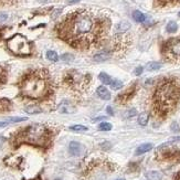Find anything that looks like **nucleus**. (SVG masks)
Wrapping results in <instances>:
<instances>
[{"mask_svg":"<svg viewBox=\"0 0 180 180\" xmlns=\"http://www.w3.org/2000/svg\"><path fill=\"white\" fill-rule=\"evenodd\" d=\"M162 68V64L159 62H149V63L146 65V69L147 71H157Z\"/></svg>","mask_w":180,"mask_h":180,"instance_id":"23","label":"nucleus"},{"mask_svg":"<svg viewBox=\"0 0 180 180\" xmlns=\"http://www.w3.org/2000/svg\"><path fill=\"white\" fill-rule=\"evenodd\" d=\"M98 79H100V81H101V82L103 83L104 85H110L111 82H112V79H111L110 75L106 74V73H104V72L100 73V75H98Z\"/></svg>","mask_w":180,"mask_h":180,"instance_id":"20","label":"nucleus"},{"mask_svg":"<svg viewBox=\"0 0 180 180\" xmlns=\"http://www.w3.org/2000/svg\"><path fill=\"white\" fill-rule=\"evenodd\" d=\"M26 112L28 114H39V113L42 112V110L38 105H29L26 107Z\"/></svg>","mask_w":180,"mask_h":180,"instance_id":"22","label":"nucleus"},{"mask_svg":"<svg viewBox=\"0 0 180 180\" xmlns=\"http://www.w3.org/2000/svg\"><path fill=\"white\" fill-rule=\"evenodd\" d=\"M111 56H112V53H111L110 51H107V50H104V51L96 53L95 55L93 56V59H94V61L96 62H102V61H106Z\"/></svg>","mask_w":180,"mask_h":180,"instance_id":"13","label":"nucleus"},{"mask_svg":"<svg viewBox=\"0 0 180 180\" xmlns=\"http://www.w3.org/2000/svg\"><path fill=\"white\" fill-rule=\"evenodd\" d=\"M10 106V102L7 100H0V112L1 111H6L8 110Z\"/></svg>","mask_w":180,"mask_h":180,"instance_id":"29","label":"nucleus"},{"mask_svg":"<svg viewBox=\"0 0 180 180\" xmlns=\"http://www.w3.org/2000/svg\"><path fill=\"white\" fill-rule=\"evenodd\" d=\"M70 129L72 131H77V133H82V131H86L87 127L83 126V125H73V126L70 127Z\"/></svg>","mask_w":180,"mask_h":180,"instance_id":"27","label":"nucleus"},{"mask_svg":"<svg viewBox=\"0 0 180 180\" xmlns=\"http://www.w3.org/2000/svg\"><path fill=\"white\" fill-rule=\"evenodd\" d=\"M96 93H97V95L100 96L102 100H104V101H108V100L111 98L110 91H108L105 86H100L97 89V91H96Z\"/></svg>","mask_w":180,"mask_h":180,"instance_id":"14","label":"nucleus"},{"mask_svg":"<svg viewBox=\"0 0 180 180\" xmlns=\"http://www.w3.org/2000/svg\"><path fill=\"white\" fill-rule=\"evenodd\" d=\"M131 45V37L124 33H116L111 41V49L107 50L113 54V52H118L122 50H126Z\"/></svg>","mask_w":180,"mask_h":180,"instance_id":"8","label":"nucleus"},{"mask_svg":"<svg viewBox=\"0 0 180 180\" xmlns=\"http://www.w3.org/2000/svg\"><path fill=\"white\" fill-rule=\"evenodd\" d=\"M8 125L7 122H0V127H6Z\"/></svg>","mask_w":180,"mask_h":180,"instance_id":"42","label":"nucleus"},{"mask_svg":"<svg viewBox=\"0 0 180 180\" xmlns=\"http://www.w3.org/2000/svg\"><path fill=\"white\" fill-rule=\"evenodd\" d=\"M179 16H180V12H179Z\"/></svg>","mask_w":180,"mask_h":180,"instance_id":"46","label":"nucleus"},{"mask_svg":"<svg viewBox=\"0 0 180 180\" xmlns=\"http://www.w3.org/2000/svg\"><path fill=\"white\" fill-rule=\"evenodd\" d=\"M98 129H100V131H108L112 129V125H111L110 123H102V124L98 125Z\"/></svg>","mask_w":180,"mask_h":180,"instance_id":"30","label":"nucleus"},{"mask_svg":"<svg viewBox=\"0 0 180 180\" xmlns=\"http://www.w3.org/2000/svg\"><path fill=\"white\" fill-rule=\"evenodd\" d=\"M3 76H5V73H3V69H0V83L3 81Z\"/></svg>","mask_w":180,"mask_h":180,"instance_id":"38","label":"nucleus"},{"mask_svg":"<svg viewBox=\"0 0 180 180\" xmlns=\"http://www.w3.org/2000/svg\"><path fill=\"white\" fill-rule=\"evenodd\" d=\"M111 20L106 14L90 9H77L69 13L56 26V34L77 50L101 47L107 38Z\"/></svg>","mask_w":180,"mask_h":180,"instance_id":"1","label":"nucleus"},{"mask_svg":"<svg viewBox=\"0 0 180 180\" xmlns=\"http://www.w3.org/2000/svg\"><path fill=\"white\" fill-rule=\"evenodd\" d=\"M16 0H0V6H5V5H11Z\"/></svg>","mask_w":180,"mask_h":180,"instance_id":"34","label":"nucleus"},{"mask_svg":"<svg viewBox=\"0 0 180 180\" xmlns=\"http://www.w3.org/2000/svg\"><path fill=\"white\" fill-rule=\"evenodd\" d=\"M27 117H8V118H6L5 122L7 123H20V122H24V121H27Z\"/></svg>","mask_w":180,"mask_h":180,"instance_id":"26","label":"nucleus"},{"mask_svg":"<svg viewBox=\"0 0 180 180\" xmlns=\"http://www.w3.org/2000/svg\"><path fill=\"white\" fill-rule=\"evenodd\" d=\"M60 12H61V9H58V10H55V11H54V13H53V16H52V18H53V19H55L56 17H58L59 14H60Z\"/></svg>","mask_w":180,"mask_h":180,"instance_id":"37","label":"nucleus"},{"mask_svg":"<svg viewBox=\"0 0 180 180\" xmlns=\"http://www.w3.org/2000/svg\"><path fill=\"white\" fill-rule=\"evenodd\" d=\"M34 180H40V179H34Z\"/></svg>","mask_w":180,"mask_h":180,"instance_id":"45","label":"nucleus"},{"mask_svg":"<svg viewBox=\"0 0 180 180\" xmlns=\"http://www.w3.org/2000/svg\"><path fill=\"white\" fill-rule=\"evenodd\" d=\"M21 94L29 98H41L50 90V76L44 70H33L23 76L20 84Z\"/></svg>","mask_w":180,"mask_h":180,"instance_id":"3","label":"nucleus"},{"mask_svg":"<svg viewBox=\"0 0 180 180\" xmlns=\"http://www.w3.org/2000/svg\"><path fill=\"white\" fill-rule=\"evenodd\" d=\"M107 113H108V114H110V115H114V112H113V108L111 107V106H108V107H107Z\"/></svg>","mask_w":180,"mask_h":180,"instance_id":"40","label":"nucleus"},{"mask_svg":"<svg viewBox=\"0 0 180 180\" xmlns=\"http://www.w3.org/2000/svg\"><path fill=\"white\" fill-rule=\"evenodd\" d=\"M156 158L159 162H172V164L180 162V149L171 146L170 144H164L157 148Z\"/></svg>","mask_w":180,"mask_h":180,"instance_id":"7","label":"nucleus"},{"mask_svg":"<svg viewBox=\"0 0 180 180\" xmlns=\"http://www.w3.org/2000/svg\"><path fill=\"white\" fill-rule=\"evenodd\" d=\"M87 79H90V76H85V75L81 74V73L76 72V71H70L66 73L65 75V83L71 87H75L79 89L81 86H84L87 84Z\"/></svg>","mask_w":180,"mask_h":180,"instance_id":"9","label":"nucleus"},{"mask_svg":"<svg viewBox=\"0 0 180 180\" xmlns=\"http://www.w3.org/2000/svg\"><path fill=\"white\" fill-rule=\"evenodd\" d=\"M180 5V0H154V6L156 8H166Z\"/></svg>","mask_w":180,"mask_h":180,"instance_id":"11","label":"nucleus"},{"mask_svg":"<svg viewBox=\"0 0 180 180\" xmlns=\"http://www.w3.org/2000/svg\"><path fill=\"white\" fill-rule=\"evenodd\" d=\"M133 18H134V20H135V21H137V22H144V21H145L146 17H145V14H144L143 12L136 10V11L133 12Z\"/></svg>","mask_w":180,"mask_h":180,"instance_id":"21","label":"nucleus"},{"mask_svg":"<svg viewBox=\"0 0 180 180\" xmlns=\"http://www.w3.org/2000/svg\"><path fill=\"white\" fill-rule=\"evenodd\" d=\"M110 85H111V89L116 91V90H119L123 86V82L119 81V80H112V82H111Z\"/></svg>","mask_w":180,"mask_h":180,"instance_id":"24","label":"nucleus"},{"mask_svg":"<svg viewBox=\"0 0 180 180\" xmlns=\"http://www.w3.org/2000/svg\"><path fill=\"white\" fill-rule=\"evenodd\" d=\"M38 1H39V3H45L48 0H38Z\"/></svg>","mask_w":180,"mask_h":180,"instance_id":"43","label":"nucleus"},{"mask_svg":"<svg viewBox=\"0 0 180 180\" xmlns=\"http://www.w3.org/2000/svg\"><path fill=\"white\" fill-rule=\"evenodd\" d=\"M162 55L167 62H180V37L167 40L162 47Z\"/></svg>","mask_w":180,"mask_h":180,"instance_id":"5","label":"nucleus"},{"mask_svg":"<svg viewBox=\"0 0 180 180\" xmlns=\"http://www.w3.org/2000/svg\"><path fill=\"white\" fill-rule=\"evenodd\" d=\"M79 1H81V0H68V3L69 5H73V3H76Z\"/></svg>","mask_w":180,"mask_h":180,"instance_id":"39","label":"nucleus"},{"mask_svg":"<svg viewBox=\"0 0 180 180\" xmlns=\"http://www.w3.org/2000/svg\"><path fill=\"white\" fill-rule=\"evenodd\" d=\"M171 131H172L173 133H178V131H180V129H179V125H178L176 122H173L172 124H171Z\"/></svg>","mask_w":180,"mask_h":180,"instance_id":"33","label":"nucleus"},{"mask_svg":"<svg viewBox=\"0 0 180 180\" xmlns=\"http://www.w3.org/2000/svg\"><path fill=\"white\" fill-rule=\"evenodd\" d=\"M73 59H74V56L70 53H65L61 56V60L64 62H71V61H73Z\"/></svg>","mask_w":180,"mask_h":180,"instance_id":"31","label":"nucleus"},{"mask_svg":"<svg viewBox=\"0 0 180 180\" xmlns=\"http://www.w3.org/2000/svg\"><path fill=\"white\" fill-rule=\"evenodd\" d=\"M173 180H180V171L176 173L175 177H173Z\"/></svg>","mask_w":180,"mask_h":180,"instance_id":"41","label":"nucleus"},{"mask_svg":"<svg viewBox=\"0 0 180 180\" xmlns=\"http://www.w3.org/2000/svg\"><path fill=\"white\" fill-rule=\"evenodd\" d=\"M6 143V138L3 137V136H0V148H3V146L5 145Z\"/></svg>","mask_w":180,"mask_h":180,"instance_id":"36","label":"nucleus"},{"mask_svg":"<svg viewBox=\"0 0 180 180\" xmlns=\"http://www.w3.org/2000/svg\"><path fill=\"white\" fill-rule=\"evenodd\" d=\"M152 144H143V145H141L139 147L136 149V155H143L145 154V152H149V150L152 149Z\"/></svg>","mask_w":180,"mask_h":180,"instance_id":"18","label":"nucleus"},{"mask_svg":"<svg viewBox=\"0 0 180 180\" xmlns=\"http://www.w3.org/2000/svg\"><path fill=\"white\" fill-rule=\"evenodd\" d=\"M59 113H62V114H65V113H73V107L71 106V104L69 102L64 101L60 104L59 106Z\"/></svg>","mask_w":180,"mask_h":180,"instance_id":"16","label":"nucleus"},{"mask_svg":"<svg viewBox=\"0 0 180 180\" xmlns=\"http://www.w3.org/2000/svg\"><path fill=\"white\" fill-rule=\"evenodd\" d=\"M180 103V79L164 77L156 84L152 95V112L156 118L165 119Z\"/></svg>","mask_w":180,"mask_h":180,"instance_id":"2","label":"nucleus"},{"mask_svg":"<svg viewBox=\"0 0 180 180\" xmlns=\"http://www.w3.org/2000/svg\"><path fill=\"white\" fill-rule=\"evenodd\" d=\"M146 178H147V180H162V173L156 170L148 171V172H146Z\"/></svg>","mask_w":180,"mask_h":180,"instance_id":"17","label":"nucleus"},{"mask_svg":"<svg viewBox=\"0 0 180 180\" xmlns=\"http://www.w3.org/2000/svg\"><path fill=\"white\" fill-rule=\"evenodd\" d=\"M50 139V133L43 125L33 124L27 127L20 135V141L35 146H45Z\"/></svg>","mask_w":180,"mask_h":180,"instance_id":"4","label":"nucleus"},{"mask_svg":"<svg viewBox=\"0 0 180 180\" xmlns=\"http://www.w3.org/2000/svg\"><path fill=\"white\" fill-rule=\"evenodd\" d=\"M47 58L49 59L50 61L55 62V61H58L59 56H58V54H56V52H54V51H48V52H47Z\"/></svg>","mask_w":180,"mask_h":180,"instance_id":"28","label":"nucleus"},{"mask_svg":"<svg viewBox=\"0 0 180 180\" xmlns=\"http://www.w3.org/2000/svg\"><path fill=\"white\" fill-rule=\"evenodd\" d=\"M117 180H125V179H117Z\"/></svg>","mask_w":180,"mask_h":180,"instance_id":"44","label":"nucleus"},{"mask_svg":"<svg viewBox=\"0 0 180 180\" xmlns=\"http://www.w3.org/2000/svg\"><path fill=\"white\" fill-rule=\"evenodd\" d=\"M83 150H84L83 146L80 143H77V141H72V143L69 145V152H70L72 156H80V155L83 152Z\"/></svg>","mask_w":180,"mask_h":180,"instance_id":"12","label":"nucleus"},{"mask_svg":"<svg viewBox=\"0 0 180 180\" xmlns=\"http://www.w3.org/2000/svg\"><path fill=\"white\" fill-rule=\"evenodd\" d=\"M148 121H149V114L148 113H141L138 116V124L141 125V126H146L148 124Z\"/></svg>","mask_w":180,"mask_h":180,"instance_id":"19","label":"nucleus"},{"mask_svg":"<svg viewBox=\"0 0 180 180\" xmlns=\"http://www.w3.org/2000/svg\"><path fill=\"white\" fill-rule=\"evenodd\" d=\"M137 91H138V85L135 83V84H133L131 87H128L125 92H123V93H121L118 96H117L116 103L122 104V105L127 104L129 101H131V98L135 96V94L137 93Z\"/></svg>","mask_w":180,"mask_h":180,"instance_id":"10","label":"nucleus"},{"mask_svg":"<svg viewBox=\"0 0 180 180\" xmlns=\"http://www.w3.org/2000/svg\"><path fill=\"white\" fill-rule=\"evenodd\" d=\"M8 49L16 55H29L31 53V45L27 38L21 34H16L7 41Z\"/></svg>","mask_w":180,"mask_h":180,"instance_id":"6","label":"nucleus"},{"mask_svg":"<svg viewBox=\"0 0 180 180\" xmlns=\"http://www.w3.org/2000/svg\"><path fill=\"white\" fill-rule=\"evenodd\" d=\"M137 114V111L135 110V108H131V110L127 111L126 115H125V117H127V118H131V117H134L135 115Z\"/></svg>","mask_w":180,"mask_h":180,"instance_id":"32","label":"nucleus"},{"mask_svg":"<svg viewBox=\"0 0 180 180\" xmlns=\"http://www.w3.org/2000/svg\"><path fill=\"white\" fill-rule=\"evenodd\" d=\"M166 30H167V32H169V33H173V32H176V31L178 30V26H177V23H176L175 21H170L168 24H167Z\"/></svg>","mask_w":180,"mask_h":180,"instance_id":"25","label":"nucleus"},{"mask_svg":"<svg viewBox=\"0 0 180 180\" xmlns=\"http://www.w3.org/2000/svg\"><path fill=\"white\" fill-rule=\"evenodd\" d=\"M129 28H131V23L128 21H121L116 26L115 31H116V33H124L127 30H129Z\"/></svg>","mask_w":180,"mask_h":180,"instance_id":"15","label":"nucleus"},{"mask_svg":"<svg viewBox=\"0 0 180 180\" xmlns=\"http://www.w3.org/2000/svg\"><path fill=\"white\" fill-rule=\"evenodd\" d=\"M143 71H144V69L141 68V66H138V68H136L135 69V75H141V73H143Z\"/></svg>","mask_w":180,"mask_h":180,"instance_id":"35","label":"nucleus"}]
</instances>
